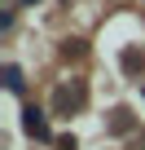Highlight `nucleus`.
Returning <instances> with one entry per match:
<instances>
[{"label": "nucleus", "instance_id": "obj_1", "mask_svg": "<svg viewBox=\"0 0 145 150\" xmlns=\"http://www.w3.org/2000/svg\"><path fill=\"white\" fill-rule=\"evenodd\" d=\"M22 128H27L31 137L48 141V119H44V110H40V106H27V110H22Z\"/></svg>", "mask_w": 145, "mask_h": 150}, {"label": "nucleus", "instance_id": "obj_2", "mask_svg": "<svg viewBox=\"0 0 145 150\" xmlns=\"http://www.w3.org/2000/svg\"><path fill=\"white\" fill-rule=\"evenodd\" d=\"M123 71H132V75L145 71V53L141 49H123Z\"/></svg>", "mask_w": 145, "mask_h": 150}, {"label": "nucleus", "instance_id": "obj_3", "mask_svg": "<svg viewBox=\"0 0 145 150\" xmlns=\"http://www.w3.org/2000/svg\"><path fill=\"white\" fill-rule=\"evenodd\" d=\"M5 84H9V93H22V71L18 66H5Z\"/></svg>", "mask_w": 145, "mask_h": 150}, {"label": "nucleus", "instance_id": "obj_4", "mask_svg": "<svg viewBox=\"0 0 145 150\" xmlns=\"http://www.w3.org/2000/svg\"><path fill=\"white\" fill-rule=\"evenodd\" d=\"M110 128H114V132H127V128H132V119H127V110H114V124H110Z\"/></svg>", "mask_w": 145, "mask_h": 150}, {"label": "nucleus", "instance_id": "obj_5", "mask_svg": "<svg viewBox=\"0 0 145 150\" xmlns=\"http://www.w3.org/2000/svg\"><path fill=\"white\" fill-rule=\"evenodd\" d=\"M22 5H31V0H22Z\"/></svg>", "mask_w": 145, "mask_h": 150}]
</instances>
